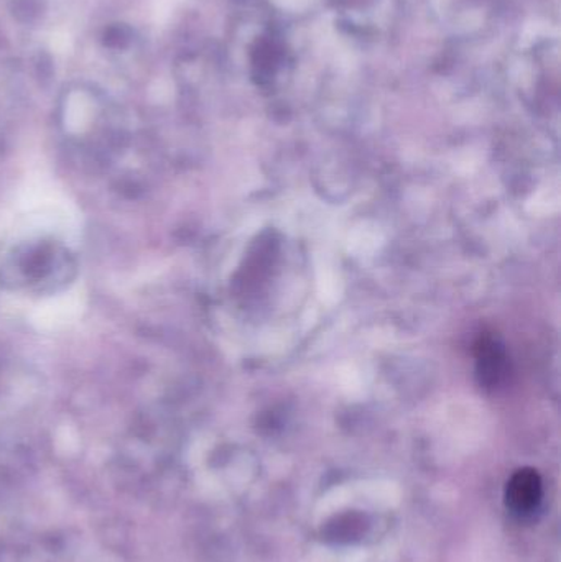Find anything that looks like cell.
<instances>
[{"label": "cell", "mask_w": 561, "mask_h": 562, "mask_svg": "<svg viewBox=\"0 0 561 562\" xmlns=\"http://www.w3.org/2000/svg\"><path fill=\"white\" fill-rule=\"evenodd\" d=\"M477 377L486 388H496L508 377V355L494 337H481L476 344Z\"/></svg>", "instance_id": "cell-1"}, {"label": "cell", "mask_w": 561, "mask_h": 562, "mask_svg": "<svg viewBox=\"0 0 561 562\" xmlns=\"http://www.w3.org/2000/svg\"><path fill=\"white\" fill-rule=\"evenodd\" d=\"M540 496V478L534 471H519L509 482L508 503L515 512H532L537 507Z\"/></svg>", "instance_id": "cell-2"}, {"label": "cell", "mask_w": 561, "mask_h": 562, "mask_svg": "<svg viewBox=\"0 0 561 562\" xmlns=\"http://www.w3.org/2000/svg\"><path fill=\"white\" fill-rule=\"evenodd\" d=\"M12 11L21 21H32L40 14V2L38 0H14Z\"/></svg>", "instance_id": "cell-3"}, {"label": "cell", "mask_w": 561, "mask_h": 562, "mask_svg": "<svg viewBox=\"0 0 561 562\" xmlns=\"http://www.w3.org/2000/svg\"><path fill=\"white\" fill-rule=\"evenodd\" d=\"M129 40L130 30L127 27H122V25L109 28L108 34H105V45H109V47H124Z\"/></svg>", "instance_id": "cell-4"}]
</instances>
